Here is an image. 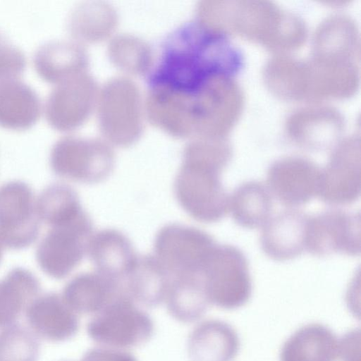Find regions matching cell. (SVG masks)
<instances>
[{"mask_svg":"<svg viewBox=\"0 0 361 361\" xmlns=\"http://www.w3.org/2000/svg\"><path fill=\"white\" fill-rule=\"evenodd\" d=\"M221 34H234L274 51L299 48L307 38L302 19L267 1H205L197 21Z\"/></svg>","mask_w":361,"mask_h":361,"instance_id":"cell-1","label":"cell"},{"mask_svg":"<svg viewBox=\"0 0 361 361\" xmlns=\"http://www.w3.org/2000/svg\"><path fill=\"white\" fill-rule=\"evenodd\" d=\"M224 171L208 158L183 153L174 192L179 204L194 219L214 223L229 212V196L221 182Z\"/></svg>","mask_w":361,"mask_h":361,"instance_id":"cell-2","label":"cell"},{"mask_svg":"<svg viewBox=\"0 0 361 361\" xmlns=\"http://www.w3.org/2000/svg\"><path fill=\"white\" fill-rule=\"evenodd\" d=\"M190 99L193 134L198 138L224 139L243 106L240 88L231 77L224 75L209 79Z\"/></svg>","mask_w":361,"mask_h":361,"instance_id":"cell-3","label":"cell"},{"mask_svg":"<svg viewBox=\"0 0 361 361\" xmlns=\"http://www.w3.org/2000/svg\"><path fill=\"white\" fill-rule=\"evenodd\" d=\"M98 92L99 123L106 140L118 147L135 142L142 131V102L136 85L126 78L107 82Z\"/></svg>","mask_w":361,"mask_h":361,"instance_id":"cell-4","label":"cell"},{"mask_svg":"<svg viewBox=\"0 0 361 361\" xmlns=\"http://www.w3.org/2000/svg\"><path fill=\"white\" fill-rule=\"evenodd\" d=\"M114 160V152L106 142L73 135L57 140L50 153V165L56 175L88 184L107 178Z\"/></svg>","mask_w":361,"mask_h":361,"instance_id":"cell-5","label":"cell"},{"mask_svg":"<svg viewBox=\"0 0 361 361\" xmlns=\"http://www.w3.org/2000/svg\"><path fill=\"white\" fill-rule=\"evenodd\" d=\"M209 302L224 309L244 305L252 293V281L247 260L237 247L216 245L202 271Z\"/></svg>","mask_w":361,"mask_h":361,"instance_id":"cell-6","label":"cell"},{"mask_svg":"<svg viewBox=\"0 0 361 361\" xmlns=\"http://www.w3.org/2000/svg\"><path fill=\"white\" fill-rule=\"evenodd\" d=\"M216 245L204 231L178 224L163 226L154 241L155 257L171 276H202L206 262Z\"/></svg>","mask_w":361,"mask_h":361,"instance_id":"cell-7","label":"cell"},{"mask_svg":"<svg viewBox=\"0 0 361 361\" xmlns=\"http://www.w3.org/2000/svg\"><path fill=\"white\" fill-rule=\"evenodd\" d=\"M92 235V221L85 212L73 221L50 227L37 249L39 267L52 278L66 277L87 253Z\"/></svg>","mask_w":361,"mask_h":361,"instance_id":"cell-8","label":"cell"},{"mask_svg":"<svg viewBox=\"0 0 361 361\" xmlns=\"http://www.w3.org/2000/svg\"><path fill=\"white\" fill-rule=\"evenodd\" d=\"M40 219L31 188L13 180L0 187V242L8 249L20 250L38 237Z\"/></svg>","mask_w":361,"mask_h":361,"instance_id":"cell-9","label":"cell"},{"mask_svg":"<svg viewBox=\"0 0 361 361\" xmlns=\"http://www.w3.org/2000/svg\"><path fill=\"white\" fill-rule=\"evenodd\" d=\"M360 247V212L334 209L309 216L305 250L312 255L324 257L341 253L357 256Z\"/></svg>","mask_w":361,"mask_h":361,"instance_id":"cell-10","label":"cell"},{"mask_svg":"<svg viewBox=\"0 0 361 361\" xmlns=\"http://www.w3.org/2000/svg\"><path fill=\"white\" fill-rule=\"evenodd\" d=\"M361 192L360 140L350 137L338 142L321 169L317 196L332 205L355 202Z\"/></svg>","mask_w":361,"mask_h":361,"instance_id":"cell-11","label":"cell"},{"mask_svg":"<svg viewBox=\"0 0 361 361\" xmlns=\"http://www.w3.org/2000/svg\"><path fill=\"white\" fill-rule=\"evenodd\" d=\"M97 96L94 81L85 73L58 82L45 100L47 120L61 130L75 128L89 116Z\"/></svg>","mask_w":361,"mask_h":361,"instance_id":"cell-12","label":"cell"},{"mask_svg":"<svg viewBox=\"0 0 361 361\" xmlns=\"http://www.w3.org/2000/svg\"><path fill=\"white\" fill-rule=\"evenodd\" d=\"M321 169L310 159L287 157L276 161L268 170L267 186L281 204L296 207L317 196Z\"/></svg>","mask_w":361,"mask_h":361,"instance_id":"cell-13","label":"cell"},{"mask_svg":"<svg viewBox=\"0 0 361 361\" xmlns=\"http://www.w3.org/2000/svg\"><path fill=\"white\" fill-rule=\"evenodd\" d=\"M90 332L96 339L113 345H133L150 333L148 319L137 310L126 294L121 295L102 310Z\"/></svg>","mask_w":361,"mask_h":361,"instance_id":"cell-14","label":"cell"},{"mask_svg":"<svg viewBox=\"0 0 361 361\" xmlns=\"http://www.w3.org/2000/svg\"><path fill=\"white\" fill-rule=\"evenodd\" d=\"M344 121L336 109L311 106L295 111L286 122V130L295 143L312 150H324L337 145Z\"/></svg>","mask_w":361,"mask_h":361,"instance_id":"cell-15","label":"cell"},{"mask_svg":"<svg viewBox=\"0 0 361 361\" xmlns=\"http://www.w3.org/2000/svg\"><path fill=\"white\" fill-rule=\"evenodd\" d=\"M309 216L289 209L269 219L262 228L260 243L264 252L276 261L293 259L305 250Z\"/></svg>","mask_w":361,"mask_h":361,"instance_id":"cell-16","label":"cell"},{"mask_svg":"<svg viewBox=\"0 0 361 361\" xmlns=\"http://www.w3.org/2000/svg\"><path fill=\"white\" fill-rule=\"evenodd\" d=\"M25 315L32 332L47 341H64L78 329L75 312L55 293L37 296L27 307Z\"/></svg>","mask_w":361,"mask_h":361,"instance_id":"cell-17","label":"cell"},{"mask_svg":"<svg viewBox=\"0 0 361 361\" xmlns=\"http://www.w3.org/2000/svg\"><path fill=\"white\" fill-rule=\"evenodd\" d=\"M312 53L316 59L359 63L360 38L355 22L343 15L326 19L314 33Z\"/></svg>","mask_w":361,"mask_h":361,"instance_id":"cell-18","label":"cell"},{"mask_svg":"<svg viewBox=\"0 0 361 361\" xmlns=\"http://www.w3.org/2000/svg\"><path fill=\"white\" fill-rule=\"evenodd\" d=\"M87 253L97 272L120 282L130 272L137 257L130 240L111 228L92 235Z\"/></svg>","mask_w":361,"mask_h":361,"instance_id":"cell-19","label":"cell"},{"mask_svg":"<svg viewBox=\"0 0 361 361\" xmlns=\"http://www.w3.org/2000/svg\"><path fill=\"white\" fill-rule=\"evenodd\" d=\"M87 64L85 50L73 41L44 42L33 54V65L37 73L44 80L56 83L85 73Z\"/></svg>","mask_w":361,"mask_h":361,"instance_id":"cell-20","label":"cell"},{"mask_svg":"<svg viewBox=\"0 0 361 361\" xmlns=\"http://www.w3.org/2000/svg\"><path fill=\"white\" fill-rule=\"evenodd\" d=\"M123 294L120 281L97 271L75 276L66 285L62 297L77 313L102 311Z\"/></svg>","mask_w":361,"mask_h":361,"instance_id":"cell-21","label":"cell"},{"mask_svg":"<svg viewBox=\"0 0 361 361\" xmlns=\"http://www.w3.org/2000/svg\"><path fill=\"white\" fill-rule=\"evenodd\" d=\"M40 97L34 88L18 77L0 80V125L25 128L42 113Z\"/></svg>","mask_w":361,"mask_h":361,"instance_id":"cell-22","label":"cell"},{"mask_svg":"<svg viewBox=\"0 0 361 361\" xmlns=\"http://www.w3.org/2000/svg\"><path fill=\"white\" fill-rule=\"evenodd\" d=\"M338 341L328 327L312 323L298 329L284 343L280 361H336Z\"/></svg>","mask_w":361,"mask_h":361,"instance_id":"cell-23","label":"cell"},{"mask_svg":"<svg viewBox=\"0 0 361 361\" xmlns=\"http://www.w3.org/2000/svg\"><path fill=\"white\" fill-rule=\"evenodd\" d=\"M240 348L234 329L219 320H208L193 331L190 343L195 361H233Z\"/></svg>","mask_w":361,"mask_h":361,"instance_id":"cell-24","label":"cell"},{"mask_svg":"<svg viewBox=\"0 0 361 361\" xmlns=\"http://www.w3.org/2000/svg\"><path fill=\"white\" fill-rule=\"evenodd\" d=\"M124 279L128 296L154 305L166 297L171 275L155 256L147 255L137 257Z\"/></svg>","mask_w":361,"mask_h":361,"instance_id":"cell-25","label":"cell"},{"mask_svg":"<svg viewBox=\"0 0 361 361\" xmlns=\"http://www.w3.org/2000/svg\"><path fill=\"white\" fill-rule=\"evenodd\" d=\"M272 197L267 186L262 183L247 181L238 187L229 197V212L242 227H263L272 215Z\"/></svg>","mask_w":361,"mask_h":361,"instance_id":"cell-26","label":"cell"},{"mask_svg":"<svg viewBox=\"0 0 361 361\" xmlns=\"http://www.w3.org/2000/svg\"><path fill=\"white\" fill-rule=\"evenodd\" d=\"M39 290L37 278L23 268L13 269L0 280V329L15 324Z\"/></svg>","mask_w":361,"mask_h":361,"instance_id":"cell-27","label":"cell"},{"mask_svg":"<svg viewBox=\"0 0 361 361\" xmlns=\"http://www.w3.org/2000/svg\"><path fill=\"white\" fill-rule=\"evenodd\" d=\"M116 23L114 11L100 3H85L74 7L67 25L71 35L80 42H94L107 37Z\"/></svg>","mask_w":361,"mask_h":361,"instance_id":"cell-28","label":"cell"},{"mask_svg":"<svg viewBox=\"0 0 361 361\" xmlns=\"http://www.w3.org/2000/svg\"><path fill=\"white\" fill-rule=\"evenodd\" d=\"M39 219L50 227L73 221L85 212L77 192L69 185L54 183L37 200Z\"/></svg>","mask_w":361,"mask_h":361,"instance_id":"cell-29","label":"cell"},{"mask_svg":"<svg viewBox=\"0 0 361 361\" xmlns=\"http://www.w3.org/2000/svg\"><path fill=\"white\" fill-rule=\"evenodd\" d=\"M166 297L171 311L180 317L194 319L200 317L209 302L202 276L183 275L171 279Z\"/></svg>","mask_w":361,"mask_h":361,"instance_id":"cell-30","label":"cell"},{"mask_svg":"<svg viewBox=\"0 0 361 361\" xmlns=\"http://www.w3.org/2000/svg\"><path fill=\"white\" fill-rule=\"evenodd\" d=\"M110 59L121 69L130 73L142 74L151 67L152 52L148 45L132 36L114 38L109 47Z\"/></svg>","mask_w":361,"mask_h":361,"instance_id":"cell-31","label":"cell"},{"mask_svg":"<svg viewBox=\"0 0 361 361\" xmlns=\"http://www.w3.org/2000/svg\"><path fill=\"white\" fill-rule=\"evenodd\" d=\"M39 345L31 330L12 324L0 331V361H37Z\"/></svg>","mask_w":361,"mask_h":361,"instance_id":"cell-32","label":"cell"},{"mask_svg":"<svg viewBox=\"0 0 361 361\" xmlns=\"http://www.w3.org/2000/svg\"><path fill=\"white\" fill-rule=\"evenodd\" d=\"M26 62L21 48L0 29V80L18 77Z\"/></svg>","mask_w":361,"mask_h":361,"instance_id":"cell-33","label":"cell"},{"mask_svg":"<svg viewBox=\"0 0 361 361\" xmlns=\"http://www.w3.org/2000/svg\"><path fill=\"white\" fill-rule=\"evenodd\" d=\"M338 358L341 361H360V332L352 330L338 341Z\"/></svg>","mask_w":361,"mask_h":361,"instance_id":"cell-34","label":"cell"},{"mask_svg":"<svg viewBox=\"0 0 361 361\" xmlns=\"http://www.w3.org/2000/svg\"><path fill=\"white\" fill-rule=\"evenodd\" d=\"M126 355L111 353H92L87 355L83 361H133Z\"/></svg>","mask_w":361,"mask_h":361,"instance_id":"cell-35","label":"cell"},{"mask_svg":"<svg viewBox=\"0 0 361 361\" xmlns=\"http://www.w3.org/2000/svg\"><path fill=\"white\" fill-rule=\"evenodd\" d=\"M2 244L0 242V261H1V257H2Z\"/></svg>","mask_w":361,"mask_h":361,"instance_id":"cell-36","label":"cell"}]
</instances>
